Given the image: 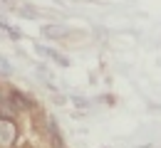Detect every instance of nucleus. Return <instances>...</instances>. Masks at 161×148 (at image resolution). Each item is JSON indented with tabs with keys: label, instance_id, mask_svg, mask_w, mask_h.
I'll list each match as a JSON object with an SVG mask.
<instances>
[{
	"label": "nucleus",
	"instance_id": "obj_4",
	"mask_svg": "<svg viewBox=\"0 0 161 148\" xmlns=\"http://www.w3.org/2000/svg\"><path fill=\"white\" fill-rule=\"evenodd\" d=\"M13 101L18 104V109H20V111H32V101H30L22 91H13Z\"/></svg>",
	"mask_w": 161,
	"mask_h": 148
},
{
	"label": "nucleus",
	"instance_id": "obj_1",
	"mask_svg": "<svg viewBox=\"0 0 161 148\" xmlns=\"http://www.w3.org/2000/svg\"><path fill=\"white\" fill-rule=\"evenodd\" d=\"M20 128L15 119H0V148H15Z\"/></svg>",
	"mask_w": 161,
	"mask_h": 148
},
{
	"label": "nucleus",
	"instance_id": "obj_2",
	"mask_svg": "<svg viewBox=\"0 0 161 148\" xmlns=\"http://www.w3.org/2000/svg\"><path fill=\"white\" fill-rule=\"evenodd\" d=\"M20 109L13 101V96H3L0 99V119H18Z\"/></svg>",
	"mask_w": 161,
	"mask_h": 148
},
{
	"label": "nucleus",
	"instance_id": "obj_5",
	"mask_svg": "<svg viewBox=\"0 0 161 148\" xmlns=\"http://www.w3.org/2000/svg\"><path fill=\"white\" fill-rule=\"evenodd\" d=\"M3 96H5V94H3V89H0V99H3Z\"/></svg>",
	"mask_w": 161,
	"mask_h": 148
},
{
	"label": "nucleus",
	"instance_id": "obj_3",
	"mask_svg": "<svg viewBox=\"0 0 161 148\" xmlns=\"http://www.w3.org/2000/svg\"><path fill=\"white\" fill-rule=\"evenodd\" d=\"M42 37H47V40H64L67 37V27L64 25H42Z\"/></svg>",
	"mask_w": 161,
	"mask_h": 148
}]
</instances>
